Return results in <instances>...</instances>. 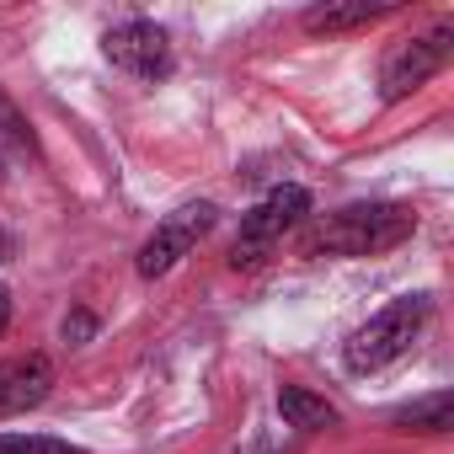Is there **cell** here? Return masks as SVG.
Returning <instances> with one entry per match:
<instances>
[{
	"label": "cell",
	"mask_w": 454,
	"mask_h": 454,
	"mask_svg": "<svg viewBox=\"0 0 454 454\" xmlns=\"http://www.w3.org/2000/svg\"><path fill=\"white\" fill-rule=\"evenodd\" d=\"M310 214V192L305 187H294V182H284V187H273L247 219H241V236H236V252H231V262L236 268H257L294 224Z\"/></svg>",
	"instance_id": "obj_3"
},
{
	"label": "cell",
	"mask_w": 454,
	"mask_h": 454,
	"mask_svg": "<svg viewBox=\"0 0 454 454\" xmlns=\"http://www.w3.org/2000/svg\"><path fill=\"white\" fill-rule=\"evenodd\" d=\"M91 332H97V321H91L86 310H75V316L65 321V342H81V337H91Z\"/></svg>",
	"instance_id": "obj_13"
},
{
	"label": "cell",
	"mask_w": 454,
	"mask_h": 454,
	"mask_svg": "<svg viewBox=\"0 0 454 454\" xmlns=\"http://www.w3.org/2000/svg\"><path fill=\"white\" fill-rule=\"evenodd\" d=\"M214 219H219V208L214 203H182L176 214H166L160 224H155V236L139 247V278H166L208 231H214Z\"/></svg>",
	"instance_id": "obj_4"
},
{
	"label": "cell",
	"mask_w": 454,
	"mask_h": 454,
	"mask_svg": "<svg viewBox=\"0 0 454 454\" xmlns=\"http://www.w3.org/2000/svg\"><path fill=\"white\" fill-rule=\"evenodd\" d=\"M6 326H12V289L0 284V332H6Z\"/></svg>",
	"instance_id": "obj_14"
},
{
	"label": "cell",
	"mask_w": 454,
	"mask_h": 454,
	"mask_svg": "<svg viewBox=\"0 0 454 454\" xmlns=\"http://www.w3.org/2000/svg\"><path fill=\"white\" fill-rule=\"evenodd\" d=\"M390 427H401V433H449L454 427V395L449 390H433V395H422L411 406H395L390 411Z\"/></svg>",
	"instance_id": "obj_9"
},
{
	"label": "cell",
	"mask_w": 454,
	"mask_h": 454,
	"mask_svg": "<svg viewBox=\"0 0 454 454\" xmlns=\"http://www.w3.org/2000/svg\"><path fill=\"white\" fill-rule=\"evenodd\" d=\"M54 390V364L43 353H22V358H0V417H17L43 406Z\"/></svg>",
	"instance_id": "obj_7"
},
{
	"label": "cell",
	"mask_w": 454,
	"mask_h": 454,
	"mask_svg": "<svg viewBox=\"0 0 454 454\" xmlns=\"http://www.w3.org/2000/svg\"><path fill=\"white\" fill-rule=\"evenodd\" d=\"M449 65V27H433L427 38H406L385 54L380 65V97L385 102H406L417 86H427L438 70Z\"/></svg>",
	"instance_id": "obj_5"
},
{
	"label": "cell",
	"mask_w": 454,
	"mask_h": 454,
	"mask_svg": "<svg viewBox=\"0 0 454 454\" xmlns=\"http://www.w3.org/2000/svg\"><path fill=\"white\" fill-rule=\"evenodd\" d=\"M102 54H107L118 70L139 75V81H166V75H171V38H166V27H155V22H145V17H129V22L107 27Z\"/></svg>",
	"instance_id": "obj_6"
},
{
	"label": "cell",
	"mask_w": 454,
	"mask_h": 454,
	"mask_svg": "<svg viewBox=\"0 0 454 454\" xmlns=\"http://www.w3.org/2000/svg\"><path fill=\"white\" fill-rule=\"evenodd\" d=\"M380 17H390V6H369V0H358V6H310L305 33H353V27H369Z\"/></svg>",
	"instance_id": "obj_10"
},
{
	"label": "cell",
	"mask_w": 454,
	"mask_h": 454,
	"mask_svg": "<svg viewBox=\"0 0 454 454\" xmlns=\"http://www.w3.org/2000/svg\"><path fill=\"white\" fill-rule=\"evenodd\" d=\"M427 294H401V300H390L380 316H369L353 337H348V369L353 374H374V369H385V364H395L411 342H417V332H422V321H427Z\"/></svg>",
	"instance_id": "obj_2"
},
{
	"label": "cell",
	"mask_w": 454,
	"mask_h": 454,
	"mask_svg": "<svg viewBox=\"0 0 454 454\" xmlns=\"http://www.w3.org/2000/svg\"><path fill=\"white\" fill-rule=\"evenodd\" d=\"M278 411H284L289 427H305V433H321V427H337V422H342V411H337L326 395L305 390V385H284V390H278Z\"/></svg>",
	"instance_id": "obj_8"
},
{
	"label": "cell",
	"mask_w": 454,
	"mask_h": 454,
	"mask_svg": "<svg viewBox=\"0 0 454 454\" xmlns=\"http://www.w3.org/2000/svg\"><path fill=\"white\" fill-rule=\"evenodd\" d=\"M417 214L401 208V203H358V208H342L332 219H316L310 236H305V257H369V252H385V247H401L411 236Z\"/></svg>",
	"instance_id": "obj_1"
},
{
	"label": "cell",
	"mask_w": 454,
	"mask_h": 454,
	"mask_svg": "<svg viewBox=\"0 0 454 454\" xmlns=\"http://www.w3.org/2000/svg\"><path fill=\"white\" fill-rule=\"evenodd\" d=\"M0 454H86L70 438H43V433H6L0 438Z\"/></svg>",
	"instance_id": "obj_11"
},
{
	"label": "cell",
	"mask_w": 454,
	"mask_h": 454,
	"mask_svg": "<svg viewBox=\"0 0 454 454\" xmlns=\"http://www.w3.org/2000/svg\"><path fill=\"white\" fill-rule=\"evenodd\" d=\"M0 134H6L12 145H22V150H38V139H33V123L17 113V102L0 91Z\"/></svg>",
	"instance_id": "obj_12"
}]
</instances>
